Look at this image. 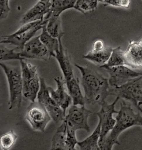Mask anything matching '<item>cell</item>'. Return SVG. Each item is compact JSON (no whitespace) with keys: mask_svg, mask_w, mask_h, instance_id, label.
Instances as JSON below:
<instances>
[{"mask_svg":"<svg viewBox=\"0 0 142 150\" xmlns=\"http://www.w3.org/2000/svg\"><path fill=\"white\" fill-rule=\"evenodd\" d=\"M82 74L81 85L84 91V100L87 105H101L108 96L111 87L108 79L88 67L76 64Z\"/></svg>","mask_w":142,"mask_h":150,"instance_id":"1","label":"cell"},{"mask_svg":"<svg viewBox=\"0 0 142 150\" xmlns=\"http://www.w3.org/2000/svg\"><path fill=\"white\" fill-rule=\"evenodd\" d=\"M99 0H77L74 8L80 12L87 14L95 11Z\"/></svg>","mask_w":142,"mask_h":150,"instance_id":"24","label":"cell"},{"mask_svg":"<svg viewBox=\"0 0 142 150\" xmlns=\"http://www.w3.org/2000/svg\"><path fill=\"white\" fill-rule=\"evenodd\" d=\"M119 98V97H117L114 101L111 104L108 103L106 101L103 102L100 105V111L95 113L99 118V122L101 126L100 138L98 143L99 146L104 142L107 135L116 124V119L113 117V115L118 112V111L115 110V106Z\"/></svg>","mask_w":142,"mask_h":150,"instance_id":"9","label":"cell"},{"mask_svg":"<svg viewBox=\"0 0 142 150\" xmlns=\"http://www.w3.org/2000/svg\"><path fill=\"white\" fill-rule=\"evenodd\" d=\"M105 47V44L103 40H97L93 43L92 49L94 50H100L103 49Z\"/></svg>","mask_w":142,"mask_h":150,"instance_id":"29","label":"cell"},{"mask_svg":"<svg viewBox=\"0 0 142 150\" xmlns=\"http://www.w3.org/2000/svg\"><path fill=\"white\" fill-rule=\"evenodd\" d=\"M10 11L9 6V0H0V11L1 19H5Z\"/></svg>","mask_w":142,"mask_h":150,"instance_id":"28","label":"cell"},{"mask_svg":"<svg viewBox=\"0 0 142 150\" xmlns=\"http://www.w3.org/2000/svg\"><path fill=\"white\" fill-rule=\"evenodd\" d=\"M77 0H49L50 11L45 17V20H47L49 16H60L66 10L74 7Z\"/></svg>","mask_w":142,"mask_h":150,"instance_id":"17","label":"cell"},{"mask_svg":"<svg viewBox=\"0 0 142 150\" xmlns=\"http://www.w3.org/2000/svg\"><path fill=\"white\" fill-rule=\"evenodd\" d=\"M50 11L49 1L44 2L38 1L21 18L20 23L24 25L32 22L45 20V17Z\"/></svg>","mask_w":142,"mask_h":150,"instance_id":"15","label":"cell"},{"mask_svg":"<svg viewBox=\"0 0 142 150\" xmlns=\"http://www.w3.org/2000/svg\"><path fill=\"white\" fill-rule=\"evenodd\" d=\"M104 69L110 75L108 81L111 87L122 86L133 79L142 75V73L131 70L126 65L105 67Z\"/></svg>","mask_w":142,"mask_h":150,"instance_id":"11","label":"cell"},{"mask_svg":"<svg viewBox=\"0 0 142 150\" xmlns=\"http://www.w3.org/2000/svg\"><path fill=\"white\" fill-rule=\"evenodd\" d=\"M139 126L142 127V116L140 115L139 121Z\"/></svg>","mask_w":142,"mask_h":150,"instance_id":"30","label":"cell"},{"mask_svg":"<svg viewBox=\"0 0 142 150\" xmlns=\"http://www.w3.org/2000/svg\"><path fill=\"white\" fill-rule=\"evenodd\" d=\"M38 101L42 103L45 106L57 104L51 96L43 78L40 77V88L37 94Z\"/></svg>","mask_w":142,"mask_h":150,"instance_id":"23","label":"cell"},{"mask_svg":"<svg viewBox=\"0 0 142 150\" xmlns=\"http://www.w3.org/2000/svg\"><path fill=\"white\" fill-rule=\"evenodd\" d=\"M99 2L107 5L128 8L131 5V0H99Z\"/></svg>","mask_w":142,"mask_h":150,"instance_id":"27","label":"cell"},{"mask_svg":"<svg viewBox=\"0 0 142 150\" xmlns=\"http://www.w3.org/2000/svg\"><path fill=\"white\" fill-rule=\"evenodd\" d=\"M101 126L100 123L98 124L94 132L82 141L78 142L77 145L81 150H100L99 140L100 138Z\"/></svg>","mask_w":142,"mask_h":150,"instance_id":"18","label":"cell"},{"mask_svg":"<svg viewBox=\"0 0 142 150\" xmlns=\"http://www.w3.org/2000/svg\"><path fill=\"white\" fill-rule=\"evenodd\" d=\"M112 50L113 48L108 46H105L103 49L100 50H94L92 49L89 52L83 56V58L95 64L103 65L107 63L110 59Z\"/></svg>","mask_w":142,"mask_h":150,"instance_id":"16","label":"cell"},{"mask_svg":"<svg viewBox=\"0 0 142 150\" xmlns=\"http://www.w3.org/2000/svg\"><path fill=\"white\" fill-rule=\"evenodd\" d=\"M17 47L13 49H8L3 45L0 47V61H5L8 60H19L25 59L21 56V53H17L15 50Z\"/></svg>","mask_w":142,"mask_h":150,"instance_id":"25","label":"cell"},{"mask_svg":"<svg viewBox=\"0 0 142 150\" xmlns=\"http://www.w3.org/2000/svg\"><path fill=\"white\" fill-rule=\"evenodd\" d=\"M139 106H142V102H140V103H139Z\"/></svg>","mask_w":142,"mask_h":150,"instance_id":"32","label":"cell"},{"mask_svg":"<svg viewBox=\"0 0 142 150\" xmlns=\"http://www.w3.org/2000/svg\"><path fill=\"white\" fill-rule=\"evenodd\" d=\"M39 1H44V2H47V1H49V0H39Z\"/></svg>","mask_w":142,"mask_h":150,"instance_id":"31","label":"cell"},{"mask_svg":"<svg viewBox=\"0 0 142 150\" xmlns=\"http://www.w3.org/2000/svg\"><path fill=\"white\" fill-rule=\"evenodd\" d=\"M23 82V96L31 102H35L40 88V78L37 67L27 62L26 59L20 61Z\"/></svg>","mask_w":142,"mask_h":150,"instance_id":"6","label":"cell"},{"mask_svg":"<svg viewBox=\"0 0 142 150\" xmlns=\"http://www.w3.org/2000/svg\"><path fill=\"white\" fill-rule=\"evenodd\" d=\"M51 119L45 106L38 101L31 102L27 109L26 120L34 131L44 132Z\"/></svg>","mask_w":142,"mask_h":150,"instance_id":"8","label":"cell"},{"mask_svg":"<svg viewBox=\"0 0 142 150\" xmlns=\"http://www.w3.org/2000/svg\"><path fill=\"white\" fill-rule=\"evenodd\" d=\"M109 95L123 98L131 102L142 113L139 103L142 102V75L118 87H111Z\"/></svg>","mask_w":142,"mask_h":150,"instance_id":"7","label":"cell"},{"mask_svg":"<svg viewBox=\"0 0 142 150\" xmlns=\"http://www.w3.org/2000/svg\"><path fill=\"white\" fill-rule=\"evenodd\" d=\"M46 25H45L42 29V33L40 35V38L42 43L47 48L49 53L50 58L55 57L56 52L59 50V42L58 39L53 38L47 30Z\"/></svg>","mask_w":142,"mask_h":150,"instance_id":"19","label":"cell"},{"mask_svg":"<svg viewBox=\"0 0 142 150\" xmlns=\"http://www.w3.org/2000/svg\"><path fill=\"white\" fill-rule=\"evenodd\" d=\"M116 116V122L114 127L108 134L104 142L99 146L100 150H111L113 146L120 145L118 137L126 129L134 126H139L140 113H136L130 104L124 101L121 103L120 110Z\"/></svg>","mask_w":142,"mask_h":150,"instance_id":"2","label":"cell"},{"mask_svg":"<svg viewBox=\"0 0 142 150\" xmlns=\"http://www.w3.org/2000/svg\"><path fill=\"white\" fill-rule=\"evenodd\" d=\"M21 56L25 59H38L47 61L50 59L47 48L42 43L40 36L34 37L26 43L21 50Z\"/></svg>","mask_w":142,"mask_h":150,"instance_id":"12","label":"cell"},{"mask_svg":"<svg viewBox=\"0 0 142 150\" xmlns=\"http://www.w3.org/2000/svg\"><path fill=\"white\" fill-rule=\"evenodd\" d=\"M124 56L126 66L134 69H142V38L138 41H129Z\"/></svg>","mask_w":142,"mask_h":150,"instance_id":"13","label":"cell"},{"mask_svg":"<svg viewBox=\"0 0 142 150\" xmlns=\"http://www.w3.org/2000/svg\"><path fill=\"white\" fill-rule=\"evenodd\" d=\"M54 81L57 85L56 90H54L52 87L48 86V90L53 99L63 109L64 113H66V110L72 102V98L70 96L69 91L67 92L66 90L65 87V85L66 84L64 79L60 77L54 78Z\"/></svg>","mask_w":142,"mask_h":150,"instance_id":"14","label":"cell"},{"mask_svg":"<svg viewBox=\"0 0 142 150\" xmlns=\"http://www.w3.org/2000/svg\"><path fill=\"white\" fill-rule=\"evenodd\" d=\"M54 57L57 60L63 73L64 80L67 90L72 98L73 104L74 105H84L85 100L80 88L79 80L74 75L69 57L63 48L62 42L59 43V50L56 52Z\"/></svg>","mask_w":142,"mask_h":150,"instance_id":"3","label":"cell"},{"mask_svg":"<svg viewBox=\"0 0 142 150\" xmlns=\"http://www.w3.org/2000/svg\"><path fill=\"white\" fill-rule=\"evenodd\" d=\"M46 28L48 32L53 38H57L59 43L62 42L61 38L64 33L62 30V22L60 16H49L47 19Z\"/></svg>","mask_w":142,"mask_h":150,"instance_id":"20","label":"cell"},{"mask_svg":"<svg viewBox=\"0 0 142 150\" xmlns=\"http://www.w3.org/2000/svg\"><path fill=\"white\" fill-rule=\"evenodd\" d=\"M18 136L13 130L2 134L0 139V146L2 150L11 149L15 144Z\"/></svg>","mask_w":142,"mask_h":150,"instance_id":"26","label":"cell"},{"mask_svg":"<svg viewBox=\"0 0 142 150\" xmlns=\"http://www.w3.org/2000/svg\"><path fill=\"white\" fill-rule=\"evenodd\" d=\"M122 65H126L124 51H122L121 47H118L113 49L110 59L105 64L100 66V68L104 69L105 67H111Z\"/></svg>","mask_w":142,"mask_h":150,"instance_id":"22","label":"cell"},{"mask_svg":"<svg viewBox=\"0 0 142 150\" xmlns=\"http://www.w3.org/2000/svg\"><path fill=\"white\" fill-rule=\"evenodd\" d=\"M47 22L48 20H43L22 25L16 32L9 35L2 36L0 43L12 44L21 50L27 42L34 38L38 30H42Z\"/></svg>","mask_w":142,"mask_h":150,"instance_id":"5","label":"cell"},{"mask_svg":"<svg viewBox=\"0 0 142 150\" xmlns=\"http://www.w3.org/2000/svg\"><path fill=\"white\" fill-rule=\"evenodd\" d=\"M66 138L67 129L65 124L62 122L53 136L51 150H66Z\"/></svg>","mask_w":142,"mask_h":150,"instance_id":"21","label":"cell"},{"mask_svg":"<svg viewBox=\"0 0 142 150\" xmlns=\"http://www.w3.org/2000/svg\"><path fill=\"white\" fill-rule=\"evenodd\" d=\"M0 66L5 74L9 87V109L20 108L23 96V82L21 67L8 66L2 62Z\"/></svg>","mask_w":142,"mask_h":150,"instance_id":"4","label":"cell"},{"mask_svg":"<svg viewBox=\"0 0 142 150\" xmlns=\"http://www.w3.org/2000/svg\"><path fill=\"white\" fill-rule=\"evenodd\" d=\"M78 106L73 105L71 107L63 121L76 131L78 129H84L88 132L90 127L88 124V118L93 112L86 109L84 105Z\"/></svg>","mask_w":142,"mask_h":150,"instance_id":"10","label":"cell"}]
</instances>
